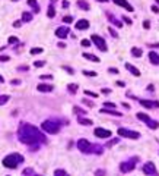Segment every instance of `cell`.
Segmentation results:
<instances>
[{"label": "cell", "instance_id": "obj_1", "mask_svg": "<svg viewBox=\"0 0 159 176\" xmlns=\"http://www.w3.org/2000/svg\"><path fill=\"white\" fill-rule=\"evenodd\" d=\"M19 141L24 142V144H34V142H47V138L45 135L41 134V131H38L35 126L32 125H22L21 131H19V135H18Z\"/></svg>", "mask_w": 159, "mask_h": 176}, {"label": "cell", "instance_id": "obj_2", "mask_svg": "<svg viewBox=\"0 0 159 176\" xmlns=\"http://www.w3.org/2000/svg\"><path fill=\"white\" fill-rule=\"evenodd\" d=\"M22 161H24V157L18 153H13V154H9L8 157L3 158V166L9 167V169H15L18 166V163H22Z\"/></svg>", "mask_w": 159, "mask_h": 176}, {"label": "cell", "instance_id": "obj_3", "mask_svg": "<svg viewBox=\"0 0 159 176\" xmlns=\"http://www.w3.org/2000/svg\"><path fill=\"white\" fill-rule=\"evenodd\" d=\"M41 128H43V131H45L48 134H57L60 131V125L57 122H54V120H45V122H43Z\"/></svg>", "mask_w": 159, "mask_h": 176}, {"label": "cell", "instance_id": "obj_4", "mask_svg": "<svg viewBox=\"0 0 159 176\" xmlns=\"http://www.w3.org/2000/svg\"><path fill=\"white\" fill-rule=\"evenodd\" d=\"M117 132H118L120 137H124V138H133V139H136V138L140 137L139 132H136V131H130V129H126V128H120Z\"/></svg>", "mask_w": 159, "mask_h": 176}, {"label": "cell", "instance_id": "obj_5", "mask_svg": "<svg viewBox=\"0 0 159 176\" xmlns=\"http://www.w3.org/2000/svg\"><path fill=\"white\" fill-rule=\"evenodd\" d=\"M77 148H79L82 153H85V154H88V153L92 151V145H91V142H89L88 139H85V138H82V139L77 141Z\"/></svg>", "mask_w": 159, "mask_h": 176}, {"label": "cell", "instance_id": "obj_6", "mask_svg": "<svg viewBox=\"0 0 159 176\" xmlns=\"http://www.w3.org/2000/svg\"><path fill=\"white\" fill-rule=\"evenodd\" d=\"M91 38H92V41L96 44V47H98L101 51H107V44H105V41H104V38H102V37H99V35L93 34Z\"/></svg>", "mask_w": 159, "mask_h": 176}, {"label": "cell", "instance_id": "obj_7", "mask_svg": "<svg viewBox=\"0 0 159 176\" xmlns=\"http://www.w3.org/2000/svg\"><path fill=\"white\" fill-rule=\"evenodd\" d=\"M137 161V158H133V160H130V161H124V163H121L120 164V170L123 172V173H127V172H131L133 169H134V163Z\"/></svg>", "mask_w": 159, "mask_h": 176}, {"label": "cell", "instance_id": "obj_8", "mask_svg": "<svg viewBox=\"0 0 159 176\" xmlns=\"http://www.w3.org/2000/svg\"><path fill=\"white\" fill-rule=\"evenodd\" d=\"M93 134H95V137H98V138H109V137H111V131L104 129V128H95Z\"/></svg>", "mask_w": 159, "mask_h": 176}, {"label": "cell", "instance_id": "obj_9", "mask_svg": "<svg viewBox=\"0 0 159 176\" xmlns=\"http://www.w3.org/2000/svg\"><path fill=\"white\" fill-rule=\"evenodd\" d=\"M143 173H144V175H155V173H156L155 164H153L152 161H147V163L143 166Z\"/></svg>", "mask_w": 159, "mask_h": 176}, {"label": "cell", "instance_id": "obj_10", "mask_svg": "<svg viewBox=\"0 0 159 176\" xmlns=\"http://www.w3.org/2000/svg\"><path fill=\"white\" fill-rule=\"evenodd\" d=\"M67 34H69V27H66V25L57 28V31H56V35H57L59 38H66Z\"/></svg>", "mask_w": 159, "mask_h": 176}, {"label": "cell", "instance_id": "obj_11", "mask_svg": "<svg viewBox=\"0 0 159 176\" xmlns=\"http://www.w3.org/2000/svg\"><path fill=\"white\" fill-rule=\"evenodd\" d=\"M140 104H142L143 107H147V109L159 107V103H158V101H149V100H140Z\"/></svg>", "mask_w": 159, "mask_h": 176}, {"label": "cell", "instance_id": "obj_12", "mask_svg": "<svg viewBox=\"0 0 159 176\" xmlns=\"http://www.w3.org/2000/svg\"><path fill=\"white\" fill-rule=\"evenodd\" d=\"M114 3H115V5H118V6H121V8H124V9H127L128 12H133V6H131V5H128L127 2H124V0H115Z\"/></svg>", "mask_w": 159, "mask_h": 176}, {"label": "cell", "instance_id": "obj_13", "mask_svg": "<svg viewBox=\"0 0 159 176\" xmlns=\"http://www.w3.org/2000/svg\"><path fill=\"white\" fill-rule=\"evenodd\" d=\"M76 28H77V30H88V28H89V21H86V19H80V21H77Z\"/></svg>", "mask_w": 159, "mask_h": 176}, {"label": "cell", "instance_id": "obj_14", "mask_svg": "<svg viewBox=\"0 0 159 176\" xmlns=\"http://www.w3.org/2000/svg\"><path fill=\"white\" fill-rule=\"evenodd\" d=\"M38 91H43V93H50L53 91V87L48 85V84H40L38 85Z\"/></svg>", "mask_w": 159, "mask_h": 176}, {"label": "cell", "instance_id": "obj_15", "mask_svg": "<svg viewBox=\"0 0 159 176\" xmlns=\"http://www.w3.org/2000/svg\"><path fill=\"white\" fill-rule=\"evenodd\" d=\"M126 69L127 70H130L134 76H140V70L137 69V68H134L133 65H130V63H126Z\"/></svg>", "mask_w": 159, "mask_h": 176}, {"label": "cell", "instance_id": "obj_16", "mask_svg": "<svg viewBox=\"0 0 159 176\" xmlns=\"http://www.w3.org/2000/svg\"><path fill=\"white\" fill-rule=\"evenodd\" d=\"M149 60H150L153 65H159V54L155 53V51H150V53H149Z\"/></svg>", "mask_w": 159, "mask_h": 176}, {"label": "cell", "instance_id": "obj_17", "mask_svg": "<svg viewBox=\"0 0 159 176\" xmlns=\"http://www.w3.org/2000/svg\"><path fill=\"white\" fill-rule=\"evenodd\" d=\"M107 16H108V19H109V21H111V22H112L115 27H118V28H121V27H123V24H121L118 19H115V18H114L111 13H107Z\"/></svg>", "mask_w": 159, "mask_h": 176}, {"label": "cell", "instance_id": "obj_18", "mask_svg": "<svg viewBox=\"0 0 159 176\" xmlns=\"http://www.w3.org/2000/svg\"><path fill=\"white\" fill-rule=\"evenodd\" d=\"M131 54H133L134 57H140V56L143 54V50L139 49V47H133V49H131Z\"/></svg>", "mask_w": 159, "mask_h": 176}, {"label": "cell", "instance_id": "obj_19", "mask_svg": "<svg viewBox=\"0 0 159 176\" xmlns=\"http://www.w3.org/2000/svg\"><path fill=\"white\" fill-rule=\"evenodd\" d=\"M77 122H79L80 125H86V126L92 125V119H88V118H79Z\"/></svg>", "mask_w": 159, "mask_h": 176}, {"label": "cell", "instance_id": "obj_20", "mask_svg": "<svg viewBox=\"0 0 159 176\" xmlns=\"http://www.w3.org/2000/svg\"><path fill=\"white\" fill-rule=\"evenodd\" d=\"M32 19V13H29V12H22V21L24 22H29Z\"/></svg>", "mask_w": 159, "mask_h": 176}, {"label": "cell", "instance_id": "obj_21", "mask_svg": "<svg viewBox=\"0 0 159 176\" xmlns=\"http://www.w3.org/2000/svg\"><path fill=\"white\" fill-rule=\"evenodd\" d=\"M101 113H108V115H112V116H121L120 112H115V110H108V109H101Z\"/></svg>", "mask_w": 159, "mask_h": 176}, {"label": "cell", "instance_id": "obj_22", "mask_svg": "<svg viewBox=\"0 0 159 176\" xmlns=\"http://www.w3.org/2000/svg\"><path fill=\"white\" fill-rule=\"evenodd\" d=\"M83 57L85 59H89V60H92V62H99V59L96 57V56H93V54H89V53H83Z\"/></svg>", "mask_w": 159, "mask_h": 176}, {"label": "cell", "instance_id": "obj_23", "mask_svg": "<svg viewBox=\"0 0 159 176\" xmlns=\"http://www.w3.org/2000/svg\"><path fill=\"white\" fill-rule=\"evenodd\" d=\"M136 116H137V119H140V120H143V122H146V123L150 120V118H149L147 115H144V113H137Z\"/></svg>", "mask_w": 159, "mask_h": 176}, {"label": "cell", "instance_id": "obj_24", "mask_svg": "<svg viewBox=\"0 0 159 176\" xmlns=\"http://www.w3.org/2000/svg\"><path fill=\"white\" fill-rule=\"evenodd\" d=\"M147 126L152 128V129H156V128H159V122H156V120H149V122H147Z\"/></svg>", "mask_w": 159, "mask_h": 176}, {"label": "cell", "instance_id": "obj_25", "mask_svg": "<svg viewBox=\"0 0 159 176\" xmlns=\"http://www.w3.org/2000/svg\"><path fill=\"white\" fill-rule=\"evenodd\" d=\"M77 6H79L80 9H83V11H88V9H89V5H88L86 2H77Z\"/></svg>", "mask_w": 159, "mask_h": 176}, {"label": "cell", "instance_id": "obj_26", "mask_svg": "<svg viewBox=\"0 0 159 176\" xmlns=\"http://www.w3.org/2000/svg\"><path fill=\"white\" fill-rule=\"evenodd\" d=\"M48 18H54V15H56V12H54V6L53 5H50V8H48Z\"/></svg>", "mask_w": 159, "mask_h": 176}, {"label": "cell", "instance_id": "obj_27", "mask_svg": "<svg viewBox=\"0 0 159 176\" xmlns=\"http://www.w3.org/2000/svg\"><path fill=\"white\" fill-rule=\"evenodd\" d=\"M54 176H69L64 170H61V169H57L56 172H54Z\"/></svg>", "mask_w": 159, "mask_h": 176}, {"label": "cell", "instance_id": "obj_28", "mask_svg": "<svg viewBox=\"0 0 159 176\" xmlns=\"http://www.w3.org/2000/svg\"><path fill=\"white\" fill-rule=\"evenodd\" d=\"M8 101H9V96H0V106H3Z\"/></svg>", "mask_w": 159, "mask_h": 176}, {"label": "cell", "instance_id": "obj_29", "mask_svg": "<svg viewBox=\"0 0 159 176\" xmlns=\"http://www.w3.org/2000/svg\"><path fill=\"white\" fill-rule=\"evenodd\" d=\"M43 53V49L41 47H35V49H31V54H40Z\"/></svg>", "mask_w": 159, "mask_h": 176}, {"label": "cell", "instance_id": "obj_30", "mask_svg": "<svg viewBox=\"0 0 159 176\" xmlns=\"http://www.w3.org/2000/svg\"><path fill=\"white\" fill-rule=\"evenodd\" d=\"M28 5H29V6H32V8L35 9V12H38V11H40V8H38V5H37L35 2H32V0H28Z\"/></svg>", "mask_w": 159, "mask_h": 176}, {"label": "cell", "instance_id": "obj_31", "mask_svg": "<svg viewBox=\"0 0 159 176\" xmlns=\"http://www.w3.org/2000/svg\"><path fill=\"white\" fill-rule=\"evenodd\" d=\"M104 107H108V110H111V109L115 107V104H114V103H109V101H105V103H104Z\"/></svg>", "mask_w": 159, "mask_h": 176}, {"label": "cell", "instance_id": "obj_32", "mask_svg": "<svg viewBox=\"0 0 159 176\" xmlns=\"http://www.w3.org/2000/svg\"><path fill=\"white\" fill-rule=\"evenodd\" d=\"M69 90H70L72 93H76V90H77V84H70V85H69Z\"/></svg>", "mask_w": 159, "mask_h": 176}, {"label": "cell", "instance_id": "obj_33", "mask_svg": "<svg viewBox=\"0 0 159 176\" xmlns=\"http://www.w3.org/2000/svg\"><path fill=\"white\" fill-rule=\"evenodd\" d=\"M83 73L86 75V76H96V72H91V70H83Z\"/></svg>", "mask_w": 159, "mask_h": 176}, {"label": "cell", "instance_id": "obj_34", "mask_svg": "<svg viewBox=\"0 0 159 176\" xmlns=\"http://www.w3.org/2000/svg\"><path fill=\"white\" fill-rule=\"evenodd\" d=\"M85 94H86V96H89V97H93V99H96V97H98V94H96V93H92V91H88V90L85 91Z\"/></svg>", "mask_w": 159, "mask_h": 176}, {"label": "cell", "instance_id": "obj_35", "mask_svg": "<svg viewBox=\"0 0 159 176\" xmlns=\"http://www.w3.org/2000/svg\"><path fill=\"white\" fill-rule=\"evenodd\" d=\"M45 65V60H40V62H35L34 63V66H37V68H41V66H44Z\"/></svg>", "mask_w": 159, "mask_h": 176}, {"label": "cell", "instance_id": "obj_36", "mask_svg": "<svg viewBox=\"0 0 159 176\" xmlns=\"http://www.w3.org/2000/svg\"><path fill=\"white\" fill-rule=\"evenodd\" d=\"M92 151H96L98 154H101V153H102V148H101V147H98V145H95V147L92 145Z\"/></svg>", "mask_w": 159, "mask_h": 176}, {"label": "cell", "instance_id": "obj_37", "mask_svg": "<svg viewBox=\"0 0 159 176\" xmlns=\"http://www.w3.org/2000/svg\"><path fill=\"white\" fill-rule=\"evenodd\" d=\"M72 21H73L72 16H64V18H63V22H66V24H70Z\"/></svg>", "mask_w": 159, "mask_h": 176}, {"label": "cell", "instance_id": "obj_38", "mask_svg": "<svg viewBox=\"0 0 159 176\" xmlns=\"http://www.w3.org/2000/svg\"><path fill=\"white\" fill-rule=\"evenodd\" d=\"M95 176H105V170H96Z\"/></svg>", "mask_w": 159, "mask_h": 176}, {"label": "cell", "instance_id": "obj_39", "mask_svg": "<svg viewBox=\"0 0 159 176\" xmlns=\"http://www.w3.org/2000/svg\"><path fill=\"white\" fill-rule=\"evenodd\" d=\"M108 31H109V34H111V35H112V37H115V38H117V37H118V34H117V32H115V31H114V30H112V28H108Z\"/></svg>", "mask_w": 159, "mask_h": 176}, {"label": "cell", "instance_id": "obj_40", "mask_svg": "<svg viewBox=\"0 0 159 176\" xmlns=\"http://www.w3.org/2000/svg\"><path fill=\"white\" fill-rule=\"evenodd\" d=\"M63 69H64V70H67L70 75H73V73H75V72H73V69H72V68H69V66H63Z\"/></svg>", "mask_w": 159, "mask_h": 176}, {"label": "cell", "instance_id": "obj_41", "mask_svg": "<svg viewBox=\"0 0 159 176\" xmlns=\"http://www.w3.org/2000/svg\"><path fill=\"white\" fill-rule=\"evenodd\" d=\"M24 175H34V170H32V169H25V170H24Z\"/></svg>", "mask_w": 159, "mask_h": 176}, {"label": "cell", "instance_id": "obj_42", "mask_svg": "<svg viewBox=\"0 0 159 176\" xmlns=\"http://www.w3.org/2000/svg\"><path fill=\"white\" fill-rule=\"evenodd\" d=\"M9 43H10V44L18 43V38H16V37H9Z\"/></svg>", "mask_w": 159, "mask_h": 176}, {"label": "cell", "instance_id": "obj_43", "mask_svg": "<svg viewBox=\"0 0 159 176\" xmlns=\"http://www.w3.org/2000/svg\"><path fill=\"white\" fill-rule=\"evenodd\" d=\"M108 72H109V73H115V75H117V73H118V69H115V68H109V69H108Z\"/></svg>", "mask_w": 159, "mask_h": 176}, {"label": "cell", "instance_id": "obj_44", "mask_svg": "<svg viewBox=\"0 0 159 176\" xmlns=\"http://www.w3.org/2000/svg\"><path fill=\"white\" fill-rule=\"evenodd\" d=\"M8 60H10L9 56H0V62H8Z\"/></svg>", "mask_w": 159, "mask_h": 176}, {"label": "cell", "instance_id": "obj_45", "mask_svg": "<svg viewBox=\"0 0 159 176\" xmlns=\"http://www.w3.org/2000/svg\"><path fill=\"white\" fill-rule=\"evenodd\" d=\"M143 27H144L146 30H149V28H150V22H149V21H144V22H143Z\"/></svg>", "mask_w": 159, "mask_h": 176}, {"label": "cell", "instance_id": "obj_46", "mask_svg": "<svg viewBox=\"0 0 159 176\" xmlns=\"http://www.w3.org/2000/svg\"><path fill=\"white\" fill-rule=\"evenodd\" d=\"M102 93H104V94H109L111 90H109V88H102Z\"/></svg>", "mask_w": 159, "mask_h": 176}, {"label": "cell", "instance_id": "obj_47", "mask_svg": "<svg viewBox=\"0 0 159 176\" xmlns=\"http://www.w3.org/2000/svg\"><path fill=\"white\" fill-rule=\"evenodd\" d=\"M89 44H91V43H89L88 40H82V46H85V47H88Z\"/></svg>", "mask_w": 159, "mask_h": 176}, {"label": "cell", "instance_id": "obj_48", "mask_svg": "<svg viewBox=\"0 0 159 176\" xmlns=\"http://www.w3.org/2000/svg\"><path fill=\"white\" fill-rule=\"evenodd\" d=\"M75 112H76V113H82V115H85V110H82V109H77V107H75Z\"/></svg>", "mask_w": 159, "mask_h": 176}, {"label": "cell", "instance_id": "obj_49", "mask_svg": "<svg viewBox=\"0 0 159 176\" xmlns=\"http://www.w3.org/2000/svg\"><path fill=\"white\" fill-rule=\"evenodd\" d=\"M152 11H153V12H156V13H158V12H159V8H158V6H156V5H153V6H152Z\"/></svg>", "mask_w": 159, "mask_h": 176}, {"label": "cell", "instance_id": "obj_50", "mask_svg": "<svg viewBox=\"0 0 159 176\" xmlns=\"http://www.w3.org/2000/svg\"><path fill=\"white\" fill-rule=\"evenodd\" d=\"M41 79H51V75H41Z\"/></svg>", "mask_w": 159, "mask_h": 176}, {"label": "cell", "instance_id": "obj_51", "mask_svg": "<svg viewBox=\"0 0 159 176\" xmlns=\"http://www.w3.org/2000/svg\"><path fill=\"white\" fill-rule=\"evenodd\" d=\"M123 19H124L127 24H131V19H130V18H127V16H123Z\"/></svg>", "mask_w": 159, "mask_h": 176}, {"label": "cell", "instance_id": "obj_52", "mask_svg": "<svg viewBox=\"0 0 159 176\" xmlns=\"http://www.w3.org/2000/svg\"><path fill=\"white\" fill-rule=\"evenodd\" d=\"M13 27H15V28H19V27H21V21H16V22L13 24Z\"/></svg>", "mask_w": 159, "mask_h": 176}, {"label": "cell", "instance_id": "obj_53", "mask_svg": "<svg viewBox=\"0 0 159 176\" xmlns=\"http://www.w3.org/2000/svg\"><path fill=\"white\" fill-rule=\"evenodd\" d=\"M115 84H117V85H118V87H124V85H126V84H124V82H123V81H117V82H115Z\"/></svg>", "mask_w": 159, "mask_h": 176}, {"label": "cell", "instance_id": "obj_54", "mask_svg": "<svg viewBox=\"0 0 159 176\" xmlns=\"http://www.w3.org/2000/svg\"><path fill=\"white\" fill-rule=\"evenodd\" d=\"M18 69H19V70H28V66H19Z\"/></svg>", "mask_w": 159, "mask_h": 176}, {"label": "cell", "instance_id": "obj_55", "mask_svg": "<svg viewBox=\"0 0 159 176\" xmlns=\"http://www.w3.org/2000/svg\"><path fill=\"white\" fill-rule=\"evenodd\" d=\"M10 84H13V85H18V84H21V81H18V79H13Z\"/></svg>", "mask_w": 159, "mask_h": 176}, {"label": "cell", "instance_id": "obj_56", "mask_svg": "<svg viewBox=\"0 0 159 176\" xmlns=\"http://www.w3.org/2000/svg\"><path fill=\"white\" fill-rule=\"evenodd\" d=\"M83 103H85V104H88V106H92V107H93V104H92L91 101H88V100H83Z\"/></svg>", "mask_w": 159, "mask_h": 176}, {"label": "cell", "instance_id": "obj_57", "mask_svg": "<svg viewBox=\"0 0 159 176\" xmlns=\"http://www.w3.org/2000/svg\"><path fill=\"white\" fill-rule=\"evenodd\" d=\"M69 5H70V3H67V2H64V3H63V8H69Z\"/></svg>", "mask_w": 159, "mask_h": 176}, {"label": "cell", "instance_id": "obj_58", "mask_svg": "<svg viewBox=\"0 0 159 176\" xmlns=\"http://www.w3.org/2000/svg\"><path fill=\"white\" fill-rule=\"evenodd\" d=\"M2 82H3V78H2V76H0V84H2Z\"/></svg>", "mask_w": 159, "mask_h": 176}, {"label": "cell", "instance_id": "obj_59", "mask_svg": "<svg viewBox=\"0 0 159 176\" xmlns=\"http://www.w3.org/2000/svg\"><path fill=\"white\" fill-rule=\"evenodd\" d=\"M156 3H158V5H159V0H156Z\"/></svg>", "mask_w": 159, "mask_h": 176}]
</instances>
